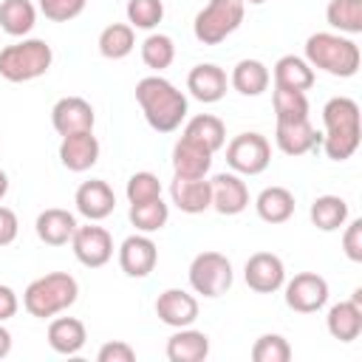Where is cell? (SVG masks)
<instances>
[{
    "label": "cell",
    "instance_id": "ba28073f",
    "mask_svg": "<svg viewBox=\"0 0 362 362\" xmlns=\"http://www.w3.org/2000/svg\"><path fill=\"white\" fill-rule=\"evenodd\" d=\"M272 161V144L260 133H240L226 144V164L240 175H260Z\"/></svg>",
    "mask_w": 362,
    "mask_h": 362
},
{
    "label": "cell",
    "instance_id": "8d00e7d4",
    "mask_svg": "<svg viewBox=\"0 0 362 362\" xmlns=\"http://www.w3.org/2000/svg\"><path fill=\"white\" fill-rule=\"evenodd\" d=\"M164 17V3L161 0H127V23L133 28L150 31L161 23Z\"/></svg>",
    "mask_w": 362,
    "mask_h": 362
},
{
    "label": "cell",
    "instance_id": "ffe728a7",
    "mask_svg": "<svg viewBox=\"0 0 362 362\" xmlns=\"http://www.w3.org/2000/svg\"><path fill=\"white\" fill-rule=\"evenodd\" d=\"M170 195H173V204L187 215H198L212 206V184L206 178H178L175 175L170 184Z\"/></svg>",
    "mask_w": 362,
    "mask_h": 362
},
{
    "label": "cell",
    "instance_id": "277c9868",
    "mask_svg": "<svg viewBox=\"0 0 362 362\" xmlns=\"http://www.w3.org/2000/svg\"><path fill=\"white\" fill-rule=\"evenodd\" d=\"M79 297V286L68 272H48L28 283L23 294V305L31 317L48 320L65 308H71Z\"/></svg>",
    "mask_w": 362,
    "mask_h": 362
},
{
    "label": "cell",
    "instance_id": "60d3db41",
    "mask_svg": "<svg viewBox=\"0 0 362 362\" xmlns=\"http://www.w3.org/2000/svg\"><path fill=\"white\" fill-rule=\"evenodd\" d=\"M342 252L348 260L354 263H362V218L351 221L345 226V235H342Z\"/></svg>",
    "mask_w": 362,
    "mask_h": 362
},
{
    "label": "cell",
    "instance_id": "ee69618b",
    "mask_svg": "<svg viewBox=\"0 0 362 362\" xmlns=\"http://www.w3.org/2000/svg\"><path fill=\"white\" fill-rule=\"evenodd\" d=\"M17 308H20V303H17V294H14V288L0 283V322L11 320V317L17 314Z\"/></svg>",
    "mask_w": 362,
    "mask_h": 362
},
{
    "label": "cell",
    "instance_id": "4dcf8cb0",
    "mask_svg": "<svg viewBox=\"0 0 362 362\" xmlns=\"http://www.w3.org/2000/svg\"><path fill=\"white\" fill-rule=\"evenodd\" d=\"M37 23V8L31 0H3L0 3V28L11 37H25Z\"/></svg>",
    "mask_w": 362,
    "mask_h": 362
},
{
    "label": "cell",
    "instance_id": "484cf974",
    "mask_svg": "<svg viewBox=\"0 0 362 362\" xmlns=\"http://www.w3.org/2000/svg\"><path fill=\"white\" fill-rule=\"evenodd\" d=\"M314 68L294 54H286L274 62V88H291V90H308L314 85Z\"/></svg>",
    "mask_w": 362,
    "mask_h": 362
},
{
    "label": "cell",
    "instance_id": "ac0fdd59",
    "mask_svg": "<svg viewBox=\"0 0 362 362\" xmlns=\"http://www.w3.org/2000/svg\"><path fill=\"white\" fill-rule=\"evenodd\" d=\"M212 150H206L204 144L181 136L173 147V173L178 178H206L209 167H212Z\"/></svg>",
    "mask_w": 362,
    "mask_h": 362
},
{
    "label": "cell",
    "instance_id": "7402d4cb",
    "mask_svg": "<svg viewBox=\"0 0 362 362\" xmlns=\"http://www.w3.org/2000/svg\"><path fill=\"white\" fill-rule=\"evenodd\" d=\"M37 238L42 240V243H48V246H65V243H71V238H74V232H76V218H74V212H68V209H59V206H51V209H42L40 215H37Z\"/></svg>",
    "mask_w": 362,
    "mask_h": 362
},
{
    "label": "cell",
    "instance_id": "4fadbf2b",
    "mask_svg": "<svg viewBox=\"0 0 362 362\" xmlns=\"http://www.w3.org/2000/svg\"><path fill=\"white\" fill-rule=\"evenodd\" d=\"M74 204H76V212L85 215L88 221H105L116 209V192L110 189L107 181L90 178V181L79 184V189L74 195Z\"/></svg>",
    "mask_w": 362,
    "mask_h": 362
},
{
    "label": "cell",
    "instance_id": "bcb514c9",
    "mask_svg": "<svg viewBox=\"0 0 362 362\" xmlns=\"http://www.w3.org/2000/svg\"><path fill=\"white\" fill-rule=\"evenodd\" d=\"M8 192V175L0 170V201H3V195Z\"/></svg>",
    "mask_w": 362,
    "mask_h": 362
},
{
    "label": "cell",
    "instance_id": "3957f363",
    "mask_svg": "<svg viewBox=\"0 0 362 362\" xmlns=\"http://www.w3.org/2000/svg\"><path fill=\"white\" fill-rule=\"evenodd\" d=\"M305 62L331 76L348 79L359 71L362 54L354 40L342 34H331V31H317L305 40Z\"/></svg>",
    "mask_w": 362,
    "mask_h": 362
},
{
    "label": "cell",
    "instance_id": "f1b7e54d",
    "mask_svg": "<svg viewBox=\"0 0 362 362\" xmlns=\"http://www.w3.org/2000/svg\"><path fill=\"white\" fill-rule=\"evenodd\" d=\"M308 215L320 232H337L348 221V201L339 195H320V198H314Z\"/></svg>",
    "mask_w": 362,
    "mask_h": 362
},
{
    "label": "cell",
    "instance_id": "e575fe53",
    "mask_svg": "<svg viewBox=\"0 0 362 362\" xmlns=\"http://www.w3.org/2000/svg\"><path fill=\"white\" fill-rule=\"evenodd\" d=\"M170 218V209L161 198H153V201H144V204H130V223L139 229V232H158Z\"/></svg>",
    "mask_w": 362,
    "mask_h": 362
},
{
    "label": "cell",
    "instance_id": "7a4b0ae2",
    "mask_svg": "<svg viewBox=\"0 0 362 362\" xmlns=\"http://www.w3.org/2000/svg\"><path fill=\"white\" fill-rule=\"evenodd\" d=\"M322 147L331 161H345L356 153L362 139V122H359V105L351 96H334L322 107Z\"/></svg>",
    "mask_w": 362,
    "mask_h": 362
},
{
    "label": "cell",
    "instance_id": "1f68e13d",
    "mask_svg": "<svg viewBox=\"0 0 362 362\" xmlns=\"http://www.w3.org/2000/svg\"><path fill=\"white\" fill-rule=\"evenodd\" d=\"M136 45V31L130 23H110L99 34V54L105 59H124Z\"/></svg>",
    "mask_w": 362,
    "mask_h": 362
},
{
    "label": "cell",
    "instance_id": "7c38bea8",
    "mask_svg": "<svg viewBox=\"0 0 362 362\" xmlns=\"http://www.w3.org/2000/svg\"><path fill=\"white\" fill-rule=\"evenodd\" d=\"M158 263V249L156 243L141 232V235H130L122 240L119 246V266L127 277H147Z\"/></svg>",
    "mask_w": 362,
    "mask_h": 362
},
{
    "label": "cell",
    "instance_id": "f35d334b",
    "mask_svg": "<svg viewBox=\"0 0 362 362\" xmlns=\"http://www.w3.org/2000/svg\"><path fill=\"white\" fill-rule=\"evenodd\" d=\"M124 192H127L130 204H144V201L161 198V181L153 173H133L127 187H124Z\"/></svg>",
    "mask_w": 362,
    "mask_h": 362
},
{
    "label": "cell",
    "instance_id": "4316f807",
    "mask_svg": "<svg viewBox=\"0 0 362 362\" xmlns=\"http://www.w3.org/2000/svg\"><path fill=\"white\" fill-rule=\"evenodd\" d=\"M232 88L243 96H260L269 82H272V74L269 68L260 62V59H240L235 68H232V76H229Z\"/></svg>",
    "mask_w": 362,
    "mask_h": 362
},
{
    "label": "cell",
    "instance_id": "8fae6325",
    "mask_svg": "<svg viewBox=\"0 0 362 362\" xmlns=\"http://www.w3.org/2000/svg\"><path fill=\"white\" fill-rule=\"evenodd\" d=\"M243 280L257 294H272L286 283V266L272 252H255L243 266Z\"/></svg>",
    "mask_w": 362,
    "mask_h": 362
},
{
    "label": "cell",
    "instance_id": "8992f818",
    "mask_svg": "<svg viewBox=\"0 0 362 362\" xmlns=\"http://www.w3.org/2000/svg\"><path fill=\"white\" fill-rule=\"evenodd\" d=\"M243 8L246 3L243 0H209L195 23H192V31H195V40L204 42V45H218L223 42L229 34H235L243 23Z\"/></svg>",
    "mask_w": 362,
    "mask_h": 362
},
{
    "label": "cell",
    "instance_id": "ab89813d",
    "mask_svg": "<svg viewBox=\"0 0 362 362\" xmlns=\"http://www.w3.org/2000/svg\"><path fill=\"white\" fill-rule=\"evenodd\" d=\"M37 3H40V11L45 14V20L68 23V20H74V17H79L85 11L88 0H37Z\"/></svg>",
    "mask_w": 362,
    "mask_h": 362
},
{
    "label": "cell",
    "instance_id": "d6a6232c",
    "mask_svg": "<svg viewBox=\"0 0 362 362\" xmlns=\"http://www.w3.org/2000/svg\"><path fill=\"white\" fill-rule=\"evenodd\" d=\"M325 20L342 34H362V0H331Z\"/></svg>",
    "mask_w": 362,
    "mask_h": 362
},
{
    "label": "cell",
    "instance_id": "6da1fadb",
    "mask_svg": "<svg viewBox=\"0 0 362 362\" xmlns=\"http://www.w3.org/2000/svg\"><path fill=\"white\" fill-rule=\"evenodd\" d=\"M136 102H139L147 124L158 133H173L187 119V96L158 74L139 79Z\"/></svg>",
    "mask_w": 362,
    "mask_h": 362
},
{
    "label": "cell",
    "instance_id": "7bdbcfd3",
    "mask_svg": "<svg viewBox=\"0 0 362 362\" xmlns=\"http://www.w3.org/2000/svg\"><path fill=\"white\" fill-rule=\"evenodd\" d=\"M17 232H20V223H17V215H14V209H8V206H0V246H8V243H14Z\"/></svg>",
    "mask_w": 362,
    "mask_h": 362
},
{
    "label": "cell",
    "instance_id": "74e56055",
    "mask_svg": "<svg viewBox=\"0 0 362 362\" xmlns=\"http://www.w3.org/2000/svg\"><path fill=\"white\" fill-rule=\"evenodd\" d=\"M252 359L255 362H288L291 359V345L280 334H263L252 345Z\"/></svg>",
    "mask_w": 362,
    "mask_h": 362
},
{
    "label": "cell",
    "instance_id": "f6af8a7d",
    "mask_svg": "<svg viewBox=\"0 0 362 362\" xmlns=\"http://www.w3.org/2000/svg\"><path fill=\"white\" fill-rule=\"evenodd\" d=\"M11 354V334L0 325V359H6Z\"/></svg>",
    "mask_w": 362,
    "mask_h": 362
},
{
    "label": "cell",
    "instance_id": "5b68a950",
    "mask_svg": "<svg viewBox=\"0 0 362 362\" xmlns=\"http://www.w3.org/2000/svg\"><path fill=\"white\" fill-rule=\"evenodd\" d=\"M54 51L45 40H20L0 48V76L8 82H31L48 74Z\"/></svg>",
    "mask_w": 362,
    "mask_h": 362
},
{
    "label": "cell",
    "instance_id": "9a60e30c",
    "mask_svg": "<svg viewBox=\"0 0 362 362\" xmlns=\"http://www.w3.org/2000/svg\"><path fill=\"white\" fill-rule=\"evenodd\" d=\"M59 161H62V167H68L71 173H85V170H90V167L99 161V139L93 136V130H79V133L62 136Z\"/></svg>",
    "mask_w": 362,
    "mask_h": 362
},
{
    "label": "cell",
    "instance_id": "cb8c5ba5",
    "mask_svg": "<svg viewBox=\"0 0 362 362\" xmlns=\"http://www.w3.org/2000/svg\"><path fill=\"white\" fill-rule=\"evenodd\" d=\"M328 334L339 342H354L362 334V305L354 300H342L337 305H331L328 317H325Z\"/></svg>",
    "mask_w": 362,
    "mask_h": 362
},
{
    "label": "cell",
    "instance_id": "836d02e7",
    "mask_svg": "<svg viewBox=\"0 0 362 362\" xmlns=\"http://www.w3.org/2000/svg\"><path fill=\"white\" fill-rule=\"evenodd\" d=\"M272 105H274V116H277V122L308 119V99H305V90L274 88V93H272Z\"/></svg>",
    "mask_w": 362,
    "mask_h": 362
},
{
    "label": "cell",
    "instance_id": "9c48e42d",
    "mask_svg": "<svg viewBox=\"0 0 362 362\" xmlns=\"http://www.w3.org/2000/svg\"><path fill=\"white\" fill-rule=\"evenodd\" d=\"M328 303V283L317 272H300L286 283V305L297 314H314Z\"/></svg>",
    "mask_w": 362,
    "mask_h": 362
},
{
    "label": "cell",
    "instance_id": "7dc6e473",
    "mask_svg": "<svg viewBox=\"0 0 362 362\" xmlns=\"http://www.w3.org/2000/svg\"><path fill=\"white\" fill-rule=\"evenodd\" d=\"M243 3H252V6H260V3H269V0H243Z\"/></svg>",
    "mask_w": 362,
    "mask_h": 362
},
{
    "label": "cell",
    "instance_id": "52a82bcc",
    "mask_svg": "<svg viewBox=\"0 0 362 362\" xmlns=\"http://www.w3.org/2000/svg\"><path fill=\"white\" fill-rule=\"evenodd\" d=\"M189 286L195 294L221 297L232 286V263L221 252H201L189 263Z\"/></svg>",
    "mask_w": 362,
    "mask_h": 362
},
{
    "label": "cell",
    "instance_id": "d4e9b609",
    "mask_svg": "<svg viewBox=\"0 0 362 362\" xmlns=\"http://www.w3.org/2000/svg\"><path fill=\"white\" fill-rule=\"evenodd\" d=\"M85 339H88L85 325H82V320H76V317H57V320H51V325H48V345H51L57 354H65V356L79 354V351L85 348Z\"/></svg>",
    "mask_w": 362,
    "mask_h": 362
},
{
    "label": "cell",
    "instance_id": "30bf717a",
    "mask_svg": "<svg viewBox=\"0 0 362 362\" xmlns=\"http://www.w3.org/2000/svg\"><path fill=\"white\" fill-rule=\"evenodd\" d=\"M71 249L82 266L99 269L113 257V238L105 226H96V223L76 226V232L71 238Z\"/></svg>",
    "mask_w": 362,
    "mask_h": 362
},
{
    "label": "cell",
    "instance_id": "44dd1931",
    "mask_svg": "<svg viewBox=\"0 0 362 362\" xmlns=\"http://www.w3.org/2000/svg\"><path fill=\"white\" fill-rule=\"evenodd\" d=\"M274 141L286 156H305L322 141V136L311 127L308 119H297V122H277Z\"/></svg>",
    "mask_w": 362,
    "mask_h": 362
},
{
    "label": "cell",
    "instance_id": "d590c367",
    "mask_svg": "<svg viewBox=\"0 0 362 362\" xmlns=\"http://www.w3.org/2000/svg\"><path fill=\"white\" fill-rule=\"evenodd\" d=\"M175 59V42L167 34H150L141 42V62L153 71H164L170 68Z\"/></svg>",
    "mask_w": 362,
    "mask_h": 362
},
{
    "label": "cell",
    "instance_id": "5bb4252c",
    "mask_svg": "<svg viewBox=\"0 0 362 362\" xmlns=\"http://www.w3.org/2000/svg\"><path fill=\"white\" fill-rule=\"evenodd\" d=\"M93 122H96L93 107L82 96H62L51 107V124L59 136L79 133V130H93Z\"/></svg>",
    "mask_w": 362,
    "mask_h": 362
},
{
    "label": "cell",
    "instance_id": "e0dca14e",
    "mask_svg": "<svg viewBox=\"0 0 362 362\" xmlns=\"http://www.w3.org/2000/svg\"><path fill=\"white\" fill-rule=\"evenodd\" d=\"M156 314L170 328H187L198 320V300L181 288H167L156 300Z\"/></svg>",
    "mask_w": 362,
    "mask_h": 362
},
{
    "label": "cell",
    "instance_id": "f546056e",
    "mask_svg": "<svg viewBox=\"0 0 362 362\" xmlns=\"http://www.w3.org/2000/svg\"><path fill=\"white\" fill-rule=\"evenodd\" d=\"M184 136L192 139V141H198V144H204V147L212 150V153H218V150L226 144V127H223V122H221L218 116H212V113H198V116H192V119L187 122V127H184Z\"/></svg>",
    "mask_w": 362,
    "mask_h": 362
},
{
    "label": "cell",
    "instance_id": "2e32d148",
    "mask_svg": "<svg viewBox=\"0 0 362 362\" xmlns=\"http://www.w3.org/2000/svg\"><path fill=\"white\" fill-rule=\"evenodd\" d=\"M212 209L221 215H240L249 206V187L238 173H218L212 181Z\"/></svg>",
    "mask_w": 362,
    "mask_h": 362
},
{
    "label": "cell",
    "instance_id": "83f0119b",
    "mask_svg": "<svg viewBox=\"0 0 362 362\" xmlns=\"http://www.w3.org/2000/svg\"><path fill=\"white\" fill-rule=\"evenodd\" d=\"M255 209L266 223H286L294 215V195L286 187H266L255 198Z\"/></svg>",
    "mask_w": 362,
    "mask_h": 362
},
{
    "label": "cell",
    "instance_id": "b9f144b4",
    "mask_svg": "<svg viewBox=\"0 0 362 362\" xmlns=\"http://www.w3.org/2000/svg\"><path fill=\"white\" fill-rule=\"evenodd\" d=\"M96 359H99V362H133V359H136V351H133L127 342L113 339V342H105V345L99 348Z\"/></svg>",
    "mask_w": 362,
    "mask_h": 362
},
{
    "label": "cell",
    "instance_id": "d6986e66",
    "mask_svg": "<svg viewBox=\"0 0 362 362\" xmlns=\"http://www.w3.org/2000/svg\"><path fill=\"white\" fill-rule=\"evenodd\" d=\"M226 85H229L226 71L218 68V65H212V62H201V65H195V68L187 74V90H189L198 102H204V105L221 102V99L226 96Z\"/></svg>",
    "mask_w": 362,
    "mask_h": 362
},
{
    "label": "cell",
    "instance_id": "603a6c76",
    "mask_svg": "<svg viewBox=\"0 0 362 362\" xmlns=\"http://www.w3.org/2000/svg\"><path fill=\"white\" fill-rule=\"evenodd\" d=\"M209 356V337L204 331L178 328L167 339V359L170 362H204Z\"/></svg>",
    "mask_w": 362,
    "mask_h": 362
}]
</instances>
